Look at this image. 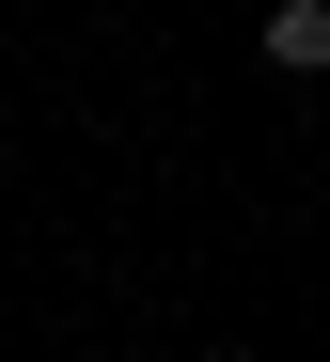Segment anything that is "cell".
Masks as SVG:
<instances>
[{"instance_id": "1", "label": "cell", "mask_w": 330, "mask_h": 362, "mask_svg": "<svg viewBox=\"0 0 330 362\" xmlns=\"http://www.w3.org/2000/svg\"><path fill=\"white\" fill-rule=\"evenodd\" d=\"M252 47H268L283 79H330V0H268V32H252Z\"/></svg>"}]
</instances>
